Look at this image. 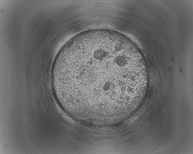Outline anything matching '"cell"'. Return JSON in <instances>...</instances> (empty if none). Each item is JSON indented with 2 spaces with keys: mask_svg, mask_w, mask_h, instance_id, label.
<instances>
[{
  "mask_svg": "<svg viewBox=\"0 0 193 154\" xmlns=\"http://www.w3.org/2000/svg\"><path fill=\"white\" fill-rule=\"evenodd\" d=\"M58 80L73 116L101 121L125 116L147 77L133 47L118 37L95 36L64 49Z\"/></svg>",
  "mask_w": 193,
  "mask_h": 154,
  "instance_id": "obj_1",
  "label": "cell"
}]
</instances>
